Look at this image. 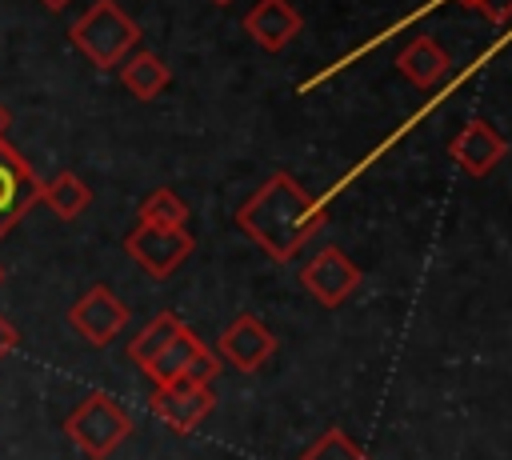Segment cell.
Wrapping results in <instances>:
<instances>
[{
	"mask_svg": "<svg viewBox=\"0 0 512 460\" xmlns=\"http://www.w3.org/2000/svg\"><path fill=\"white\" fill-rule=\"evenodd\" d=\"M120 84H124L136 100H156V96L172 84V72H168V64H164L156 52H132V56L120 64Z\"/></svg>",
	"mask_w": 512,
	"mask_h": 460,
	"instance_id": "obj_14",
	"label": "cell"
},
{
	"mask_svg": "<svg viewBox=\"0 0 512 460\" xmlns=\"http://www.w3.org/2000/svg\"><path fill=\"white\" fill-rule=\"evenodd\" d=\"M68 324H72V332H76L80 340H88L92 348H104L112 336L124 332V324H128V304H124L112 288L92 284V288L68 308Z\"/></svg>",
	"mask_w": 512,
	"mask_h": 460,
	"instance_id": "obj_6",
	"label": "cell"
},
{
	"mask_svg": "<svg viewBox=\"0 0 512 460\" xmlns=\"http://www.w3.org/2000/svg\"><path fill=\"white\" fill-rule=\"evenodd\" d=\"M396 68H400V76H408L416 88H428V84H436V80L448 72V52H444L432 36H416V40H408V44L396 52Z\"/></svg>",
	"mask_w": 512,
	"mask_h": 460,
	"instance_id": "obj_13",
	"label": "cell"
},
{
	"mask_svg": "<svg viewBox=\"0 0 512 460\" xmlns=\"http://www.w3.org/2000/svg\"><path fill=\"white\" fill-rule=\"evenodd\" d=\"M204 348H208V344H204V340L184 324V328H180V332H176V336L156 352V360L144 368V376H148L156 388H164V384H172V380H184V372L192 368V360H196Z\"/></svg>",
	"mask_w": 512,
	"mask_h": 460,
	"instance_id": "obj_12",
	"label": "cell"
},
{
	"mask_svg": "<svg viewBox=\"0 0 512 460\" xmlns=\"http://www.w3.org/2000/svg\"><path fill=\"white\" fill-rule=\"evenodd\" d=\"M468 8H476L484 20L492 24H508L512 20V0H464Z\"/></svg>",
	"mask_w": 512,
	"mask_h": 460,
	"instance_id": "obj_19",
	"label": "cell"
},
{
	"mask_svg": "<svg viewBox=\"0 0 512 460\" xmlns=\"http://www.w3.org/2000/svg\"><path fill=\"white\" fill-rule=\"evenodd\" d=\"M196 240L188 228H152V224H136L128 236H124V252L152 276V280H164L172 276L188 256H192Z\"/></svg>",
	"mask_w": 512,
	"mask_h": 460,
	"instance_id": "obj_4",
	"label": "cell"
},
{
	"mask_svg": "<svg viewBox=\"0 0 512 460\" xmlns=\"http://www.w3.org/2000/svg\"><path fill=\"white\" fill-rule=\"evenodd\" d=\"M136 224H152V228H184L188 224V204L172 192V188H156L144 196Z\"/></svg>",
	"mask_w": 512,
	"mask_h": 460,
	"instance_id": "obj_17",
	"label": "cell"
},
{
	"mask_svg": "<svg viewBox=\"0 0 512 460\" xmlns=\"http://www.w3.org/2000/svg\"><path fill=\"white\" fill-rule=\"evenodd\" d=\"M40 4H44V8H48V12H60V8H68V4H72V0H40Z\"/></svg>",
	"mask_w": 512,
	"mask_h": 460,
	"instance_id": "obj_21",
	"label": "cell"
},
{
	"mask_svg": "<svg viewBox=\"0 0 512 460\" xmlns=\"http://www.w3.org/2000/svg\"><path fill=\"white\" fill-rule=\"evenodd\" d=\"M212 4H232V0H212Z\"/></svg>",
	"mask_w": 512,
	"mask_h": 460,
	"instance_id": "obj_23",
	"label": "cell"
},
{
	"mask_svg": "<svg viewBox=\"0 0 512 460\" xmlns=\"http://www.w3.org/2000/svg\"><path fill=\"white\" fill-rule=\"evenodd\" d=\"M16 344H20V332H16V324H8V320L0 316V360H4V356H8Z\"/></svg>",
	"mask_w": 512,
	"mask_h": 460,
	"instance_id": "obj_20",
	"label": "cell"
},
{
	"mask_svg": "<svg viewBox=\"0 0 512 460\" xmlns=\"http://www.w3.org/2000/svg\"><path fill=\"white\" fill-rule=\"evenodd\" d=\"M448 152H452V160H456L468 176H488V172L504 160L508 144H504V136H500L488 120L472 116V120H464V128L452 136Z\"/></svg>",
	"mask_w": 512,
	"mask_h": 460,
	"instance_id": "obj_10",
	"label": "cell"
},
{
	"mask_svg": "<svg viewBox=\"0 0 512 460\" xmlns=\"http://www.w3.org/2000/svg\"><path fill=\"white\" fill-rule=\"evenodd\" d=\"M64 436L88 456V460H108L128 436H132V416L112 392H88L68 416H64Z\"/></svg>",
	"mask_w": 512,
	"mask_h": 460,
	"instance_id": "obj_3",
	"label": "cell"
},
{
	"mask_svg": "<svg viewBox=\"0 0 512 460\" xmlns=\"http://www.w3.org/2000/svg\"><path fill=\"white\" fill-rule=\"evenodd\" d=\"M0 280H4V268H0Z\"/></svg>",
	"mask_w": 512,
	"mask_h": 460,
	"instance_id": "obj_24",
	"label": "cell"
},
{
	"mask_svg": "<svg viewBox=\"0 0 512 460\" xmlns=\"http://www.w3.org/2000/svg\"><path fill=\"white\" fill-rule=\"evenodd\" d=\"M40 200H44L60 220H76V216L92 204V188H88L76 172L64 168V172H56V176L40 188Z\"/></svg>",
	"mask_w": 512,
	"mask_h": 460,
	"instance_id": "obj_15",
	"label": "cell"
},
{
	"mask_svg": "<svg viewBox=\"0 0 512 460\" xmlns=\"http://www.w3.org/2000/svg\"><path fill=\"white\" fill-rule=\"evenodd\" d=\"M276 352V336L264 320H256L252 312H240L224 332H220V344H216V356L224 364H232L236 372H260Z\"/></svg>",
	"mask_w": 512,
	"mask_h": 460,
	"instance_id": "obj_8",
	"label": "cell"
},
{
	"mask_svg": "<svg viewBox=\"0 0 512 460\" xmlns=\"http://www.w3.org/2000/svg\"><path fill=\"white\" fill-rule=\"evenodd\" d=\"M304 28L300 12L288 0H256L244 16V32L264 48V52H280L288 48V40H296Z\"/></svg>",
	"mask_w": 512,
	"mask_h": 460,
	"instance_id": "obj_11",
	"label": "cell"
},
{
	"mask_svg": "<svg viewBox=\"0 0 512 460\" xmlns=\"http://www.w3.org/2000/svg\"><path fill=\"white\" fill-rule=\"evenodd\" d=\"M216 396H212V384H188V380H172L164 388H152L148 396V408L156 420H164L172 432H192L208 420Z\"/></svg>",
	"mask_w": 512,
	"mask_h": 460,
	"instance_id": "obj_9",
	"label": "cell"
},
{
	"mask_svg": "<svg viewBox=\"0 0 512 460\" xmlns=\"http://www.w3.org/2000/svg\"><path fill=\"white\" fill-rule=\"evenodd\" d=\"M68 40L96 68H120L140 44V24L116 0H96L80 20H72Z\"/></svg>",
	"mask_w": 512,
	"mask_h": 460,
	"instance_id": "obj_2",
	"label": "cell"
},
{
	"mask_svg": "<svg viewBox=\"0 0 512 460\" xmlns=\"http://www.w3.org/2000/svg\"><path fill=\"white\" fill-rule=\"evenodd\" d=\"M180 328H184V320H180L176 312H160V316H152V320L128 340V360H132L136 368H148V364L156 360V352H160Z\"/></svg>",
	"mask_w": 512,
	"mask_h": 460,
	"instance_id": "obj_16",
	"label": "cell"
},
{
	"mask_svg": "<svg viewBox=\"0 0 512 460\" xmlns=\"http://www.w3.org/2000/svg\"><path fill=\"white\" fill-rule=\"evenodd\" d=\"M236 228L272 260H292L324 228V200L308 196L296 176L276 172L236 208Z\"/></svg>",
	"mask_w": 512,
	"mask_h": 460,
	"instance_id": "obj_1",
	"label": "cell"
},
{
	"mask_svg": "<svg viewBox=\"0 0 512 460\" xmlns=\"http://www.w3.org/2000/svg\"><path fill=\"white\" fill-rule=\"evenodd\" d=\"M300 284L308 288L312 300H320L324 308H336V304H344V300L356 292L360 268H356L336 244H328V248H320L316 256H308V264L300 268Z\"/></svg>",
	"mask_w": 512,
	"mask_h": 460,
	"instance_id": "obj_7",
	"label": "cell"
},
{
	"mask_svg": "<svg viewBox=\"0 0 512 460\" xmlns=\"http://www.w3.org/2000/svg\"><path fill=\"white\" fill-rule=\"evenodd\" d=\"M40 188L44 180L32 172V164L0 136V236L40 204Z\"/></svg>",
	"mask_w": 512,
	"mask_h": 460,
	"instance_id": "obj_5",
	"label": "cell"
},
{
	"mask_svg": "<svg viewBox=\"0 0 512 460\" xmlns=\"http://www.w3.org/2000/svg\"><path fill=\"white\" fill-rule=\"evenodd\" d=\"M300 460H372L340 424H332V428H324L320 432V440H312L304 452H300Z\"/></svg>",
	"mask_w": 512,
	"mask_h": 460,
	"instance_id": "obj_18",
	"label": "cell"
},
{
	"mask_svg": "<svg viewBox=\"0 0 512 460\" xmlns=\"http://www.w3.org/2000/svg\"><path fill=\"white\" fill-rule=\"evenodd\" d=\"M8 132V112H4V104H0V136Z\"/></svg>",
	"mask_w": 512,
	"mask_h": 460,
	"instance_id": "obj_22",
	"label": "cell"
}]
</instances>
